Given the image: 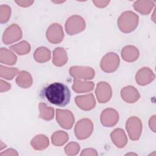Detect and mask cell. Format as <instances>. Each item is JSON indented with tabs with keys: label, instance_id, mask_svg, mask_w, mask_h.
<instances>
[{
	"label": "cell",
	"instance_id": "6da1fadb",
	"mask_svg": "<svg viewBox=\"0 0 156 156\" xmlns=\"http://www.w3.org/2000/svg\"><path fill=\"white\" fill-rule=\"evenodd\" d=\"M41 96L52 104L65 107L70 101L71 92L66 85L61 82H54L42 89Z\"/></svg>",
	"mask_w": 156,
	"mask_h": 156
},
{
	"label": "cell",
	"instance_id": "7a4b0ae2",
	"mask_svg": "<svg viewBox=\"0 0 156 156\" xmlns=\"http://www.w3.org/2000/svg\"><path fill=\"white\" fill-rule=\"evenodd\" d=\"M138 24V16L131 11L123 12L118 20V26L121 31L129 33L135 29Z\"/></svg>",
	"mask_w": 156,
	"mask_h": 156
},
{
	"label": "cell",
	"instance_id": "3957f363",
	"mask_svg": "<svg viewBox=\"0 0 156 156\" xmlns=\"http://www.w3.org/2000/svg\"><path fill=\"white\" fill-rule=\"evenodd\" d=\"M93 124L91 120L84 118L79 120L76 124L74 133L79 140H84L88 138L92 133Z\"/></svg>",
	"mask_w": 156,
	"mask_h": 156
},
{
	"label": "cell",
	"instance_id": "277c9868",
	"mask_svg": "<svg viewBox=\"0 0 156 156\" xmlns=\"http://www.w3.org/2000/svg\"><path fill=\"white\" fill-rule=\"evenodd\" d=\"M85 28V22L80 16L74 15L69 17L65 24V30L68 34L70 35H76L84 30Z\"/></svg>",
	"mask_w": 156,
	"mask_h": 156
},
{
	"label": "cell",
	"instance_id": "5b68a950",
	"mask_svg": "<svg viewBox=\"0 0 156 156\" xmlns=\"http://www.w3.org/2000/svg\"><path fill=\"white\" fill-rule=\"evenodd\" d=\"M119 65V58L117 54L109 52L105 54L101 60L100 66L101 69L105 73L115 71Z\"/></svg>",
	"mask_w": 156,
	"mask_h": 156
},
{
	"label": "cell",
	"instance_id": "8992f818",
	"mask_svg": "<svg viewBox=\"0 0 156 156\" xmlns=\"http://www.w3.org/2000/svg\"><path fill=\"white\" fill-rule=\"evenodd\" d=\"M126 129L130 140H138L142 130V124L140 119L135 116L129 118L126 122Z\"/></svg>",
	"mask_w": 156,
	"mask_h": 156
},
{
	"label": "cell",
	"instance_id": "52a82bcc",
	"mask_svg": "<svg viewBox=\"0 0 156 156\" xmlns=\"http://www.w3.org/2000/svg\"><path fill=\"white\" fill-rule=\"evenodd\" d=\"M56 119L59 125L63 129H70L74 123V115L68 110H56Z\"/></svg>",
	"mask_w": 156,
	"mask_h": 156
},
{
	"label": "cell",
	"instance_id": "ba28073f",
	"mask_svg": "<svg viewBox=\"0 0 156 156\" xmlns=\"http://www.w3.org/2000/svg\"><path fill=\"white\" fill-rule=\"evenodd\" d=\"M22 37V31L21 28L16 24H12L8 27L4 33L2 41L5 44H11L17 41Z\"/></svg>",
	"mask_w": 156,
	"mask_h": 156
},
{
	"label": "cell",
	"instance_id": "9c48e42d",
	"mask_svg": "<svg viewBox=\"0 0 156 156\" xmlns=\"http://www.w3.org/2000/svg\"><path fill=\"white\" fill-rule=\"evenodd\" d=\"M64 33L62 26L59 24H52L46 31V38L51 43H59L62 41Z\"/></svg>",
	"mask_w": 156,
	"mask_h": 156
},
{
	"label": "cell",
	"instance_id": "30bf717a",
	"mask_svg": "<svg viewBox=\"0 0 156 156\" xmlns=\"http://www.w3.org/2000/svg\"><path fill=\"white\" fill-rule=\"evenodd\" d=\"M95 93L99 103H105L110 99L112 95L111 86L107 82H100L97 85Z\"/></svg>",
	"mask_w": 156,
	"mask_h": 156
},
{
	"label": "cell",
	"instance_id": "8fae6325",
	"mask_svg": "<svg viewBox=\"0 0 156 156\" xmlns=\"http://www.w3.org/2000/svg\"><path fill=\"white\" fill-rule=\"evenodd\" d=\"M69 74L76 79H91L94 76V71L90 67L74 66L70 68Z\"/></svg>",
	"mask_w": 156,
	"mask_h": 156
},
{
	"label": "cell",
	"instance_id": "7c38bea8",
	"mask_svg": "<svg viewBox=\"0 0 156 156\" xmlns=\"http://www.w3.org/2000/svg\"><path fill=\"white\" fill-rule=\"evenodd\" d=\"M119 115L113 108H106L101 115V124L105 127H113L115 126L118 121Z\"/></svg>",
	"mask_w": 156,
	"mask_h": 156
},
{
	"label": "cell",
	"instance_id": "4fadbf2b",
	"mask_svg": "<svg viewBox=\"0 0 156 156\" xmlns=\"http://www.w3.org/2000/svg\"><path fill=\"white\" fill-rule=\"evenodd\" d=\"M75 102L80 108L83 110H90L96 105V101L92 93L83 96H78L75 98Z\"/></svg>",
	"mask_w": 156,
	"mask_h": 156
},
{
	"label": "cell",
	"instance_id": "5bb4252c",
	"mask_svg": "<svg viewBox=\"0 0 156 156\" xmlns=\"http://www.w3.org/2000/svg\"><path fill=\"white\" fill-rule=\"evenodd\" d=\"M155 78V75L152 71L149 68H143L140 69L136 74L135 79L140 85H146L152 82Z\"/></svg>",
	"mask_w": 156,
	"mask_h": 156
},
{
	"label": "cell",
	"instance_id": "9a60e30c",
	"mask_svg": "<svg viewBox=\"0 0 156 156\" xmlns=\"http://www.w3.org/2000/svg\"><path fill=\"white\" fill-rule=\"evenodd\" d=\"M121 96L123 100L128 103H134L140 98V94L133 87L127 86L121 91Z\"/></svg>",
	"mask_w": 156,
	"mask_h": 156
},
{
	"label": "cell",
	"instance_id": "2e32d148",
	"mask_svg": "<svg viewBox=\"0 0 156 156\" xmlns=\"http://www.w3.org/2000/svg\"><path fill=\"white\" fill-rule=\"evenodd\" d=\"M113 143L119 148H122L127 143V138L124 131L121 129H115L110 134Z\"/></svg>",
	"mask_w": 156,
	"mask_h": 156
},
{
	"label": "cell",
	"instance_id": "e0dca14e",
	"mask_svg": "<svg viewBox=\"0 0 156 156\" xmlns=\"http://www.w3.org/2000/svg\"><path fill=\"white\" fill-rule=\"evenodd\" d=\"M68 60L66 51L62 48H57L53 51L52 63L57 66H62L66 64Z\"/></svg>",
	"mask_w": 156,
	"mask_h": 156
},
{
	"label": "cell",
	"instance_id": "ac0fdd59",
	"mask_svg": "<svg viewBox=\"0 0 156 156\" xmlns=\"http://www.w3.org/2000/svg\"><path fill=\"white\" fill-rule=\"evenodd\" d=\"M121 56L125 61L132 62L137 60L139 56V51L135 46H127L122 49Z\"/></svg>",
	"mask_w": 156,
	"mask_h": 156
},
{
	"label": "cell",
	"instance_id": "d6986e66",
	"mask_svg": "<svg viewBox=\"0 0 156 156\" xmlns=\"http://www.w3.org/2000/svg\"><path fill=\"white\" fill-rule=\"evenodd\" d=\"M94 84L92 82H82L74 78V83L72 86L73 90L77 93H85L93 90Z\"/></svg>",
	"mask_w": 156,
	"mask_h": 156
},
{
	"label": "cell",
	"instance_id": "ffe728a7",
	"mask_svg": "<svg viewBox=\"0 0 156 156\" xmlns=\"http://www.w3.org/2000/svg\"><path fill=\"white\" fill-rule=\"evenodd\" d=\"M48 138L43 135H37L31 141V146L35 150H43L49 145Z\"/></svg>",
	"mask_w": 156,
	"mask_h": 156
},
{
	"label": "cell",
	"instance_id": "44dd1931",
	"mask_svg": "<svg viewBox=\"0 0 156 156\" xmlns=\"http://www.w3.org/2000/svg\"><path fill=\"white\" fill-rule=\"evenodd\" d=\"M16 82L18 86L26 88L32 84V79L29 73L22 71L19 73L16 79Z\"/></svg>",
	"mask_w": 156,
	"mask_h": 156
},
{
	"label": "cell",
	"instance_id": "7402d4cb",
	"mask_svg": "<svg viewBox=\"0 0 156 156\" xmlns=\"http://www.w3.org/2000/svg\"><path fill=\"white\" fill-rule=\"evenodd\" d=\"M35 60L39 63L48 62L51 58V52L48 48L44 47L38 48L34 54Z\"/></svg>",
	"mask_w": 156,
	"mask_h": 156
},
{
	"label": "cell",
	"instance_id": "603a6c76",
	"mask_svg": "<svg viewBox=\"0 0 156 156\" xmlns=\"http://www.w3.org/2000/svg\"><path fill=\"white\" fill-rule=\"evenodd\" d=\"M17 57L10 51L6 48H1V63L13 65L15 64Z\"/></svg>",
	"mask_w": 156,
	"mask_h": 156
},
{
	"label": "cell",
	"instance_id": "cb8c5ba5",
	"mask_svg": "<svg viewBox=\"0 0 156 156\" xmlns=\"http://www.w3.org/2000/svg\"><path fill=\"white\" fill-rule=\"evenodd\" d=\"M51 140L54 145L60 146L64 144L68 141V135L66 132L59 130L52 134Z\"/></svg>",
	"mask_w": 156,
	"mask_h": 156
},
{
	"label": "cell",
	"instance_id": "d4e9b609",
	"mask_svg": "<svg viewBox=\"0 0 156 156\" xmlns=\"http://www.w3.org/2000/svg\"><path fill=\"white\" fill-rule=\"evenodd\" d=\"M10 49L16 52L19 55H24L30 51V44L26 41H21L19 43L13 44L10 47Z\"/></svg>",
	"mask_w": 156,
	"mask_h": 156
},
{
	"label": "cell",
	"instance_id": "484cf974",
	"mask_svg": "<svg viewBox=\"0 0 156 156\" xmlns=\"http://www.w3.org/2000/svg\"><path fill=\"white\" fill-rule=\"evenodd\" d=\"M40 110V117L45 120H51L54 116V109L51 107H48L44 104L41 103L39 104Z\"/></svg>",
	"mask_w": 156,
	"mask_h": 156
},
{
	"label": "cell",
	"instance_id": "4316f807",
	"mask_svg": "<svg viewBox=\"0 0 156 156\" xmlns=\"http://www.w3.org/2000/svg\"><path fill=\"white\" fill-rule=\"evenodd\" d=\"M1 77L7 80H12L18 72V69L15 68H7L1 65Z\"/></svg>",
	"mask_w": 156,
	"mask_h": 156
},
{
	"label": "cell",
	"instance_id": "83f0119b",
	"mask_svg": "<svg viewBox=\"0 0 156 156\" xmlns=\"http://www.w3.org/2000/svg\"><path fill=\"white\" fill-rule=\"evenodd\" d=\"M80 149L79 145L76 143H70L68 144L65 149L66 154L68 155H76Z\"/></svg>",
	"mask_w": 156,
	"mask_h": 156
},
{
	"label": "cell",
	"instance_id": "f1b7e54d",
	"mask_svg": "<svg viewBox=\"0 0 156 156\" xmlns=\"http://www.w3.org/2000/svg\"><path fill=\"white\" fill-rule=\"evenodd\" d=\"M1 9H2L4 12L5 16L1 17V23H4L8 21L9 17L10 16V13H11V9L10 7H9L8 5H2L1 6Z\"/></svg>",
	"mask_w": 156,
	"mask_h": 156
},
{
	"label": "cell",
	"instance_id": "f546056e",
	"mask_svg": "<svg viewBox=\"0 0 156 156\" xmlns=\"http://www.w3.org/2000/svg\"><path fill=\"white\" fill-rule=\"evenodd\" d=\"M88 152L86 151V149H84L82 151V153L80 154V155H98V153L96 152V151L93 149H87Z\"/></svg>",
	"mask_w": 156,
	"mask_h": 156
}]
</instances>
